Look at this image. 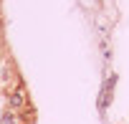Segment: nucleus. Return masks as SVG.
<instances>
[{
  "label": "nucleus",
  "instance_id": "f257e3e1",
  "mask_svg": "<svg viewBox=\"0 0 129 124\" xmlns=\"http://www.w3.org/2000/svg\"><path fill=\"white\" fill-rule=\"evenodd\" d=\"M8 109H13V111H25L28 109V91L20 81L15 86H10V91H8Z\"/></svg>",
  "mask_w": 129,
  "mask_h": 124
},
{
  "label": "nucleus",
  "instance_id": "f03ea898",
  "mask_svg": "<svg viewBox=\"0 0 129 124\" xmlns=\"http://www.w3.org/2000/svg\"><path fill=\"white\" fill-rule=\"evenodd\" d=\"M114 81H116V79L111 76V79L106 81V86H104V94H101V101H99L101 109H106V104H109V96H111V91H114Z\"/></svg>",
  "mask_w": 129,
  "mask_h": 124
},
{
  "label": "nucleus",
  "instance_id": "7ed1b4c3",
  "mask_svg": "<svg viewBox=\"0 0 129 124\" xmlns=\"http://www.w3.org/2000/svg\"><path fill=\"white\" fill-rule=\"evenodd\" d=\"M0 121H3V124H20V119L15 116V111H13V109H8V111L0 114Z\"/></svg>",
  "mask_w": 129,
  "mask_h": 124
}]
</instances>
